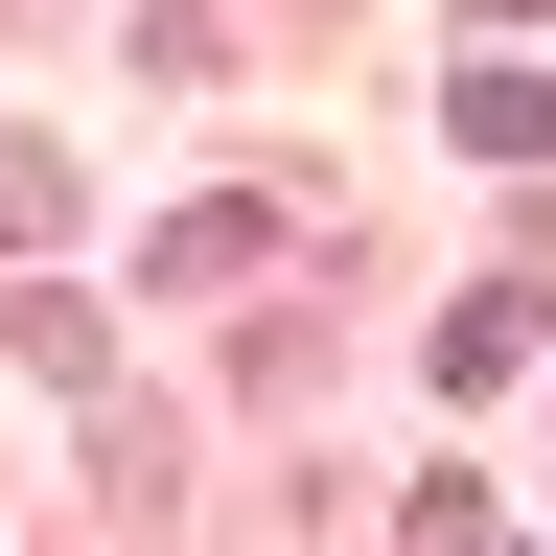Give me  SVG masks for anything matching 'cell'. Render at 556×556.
I'll return each mask as SVG.
<instances>
[{
	"label": "cell",
	"mask_w": 556,
	"mask_h": 556,
	"mask_svg": "<svg viewBox=\"0 0 556 556\" xmlns=\"http://www.w3.org/2000/svg\"><path fill=\"white\" fill-rule=\"evenodd\" d=\"M533 371V278H464V302H441V394H510Z\"/></svg>",
	"instance_id": "obj_1"
},
{
	"label": "cell",
	"mask_w": 556,
	"mask_h": 556,
	"mask_svg": "<svg viewBox=\"0 0 556 556\" xmlns=\"http://www.w3.org/2000/svg\"><path fill=\"white\" fill-rule=\"evenodd\" d=\"M441 116H464V163H533V139H556V93H533V70H464Z\"/></svg>",
	"instance_id": "obj_2"
},
{
	"label": "cell",
	"mask_w": 556,
	"mask_h": 556,
	"mask_svg": "<svg viewBox=\"0 0 556 556\" xmlns=\"http://www.w3.org/2000/svg\"><path fill=\"white\" fill-rule=\"evenodd\" d=\"M70 232V163H47V139H0V255H47Z\"/></svg>",
	"instance_id": "obj_3"
}]
</instances>
